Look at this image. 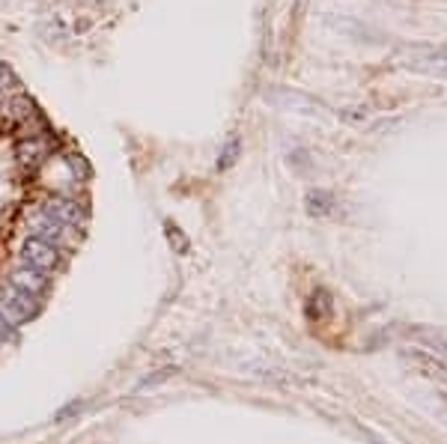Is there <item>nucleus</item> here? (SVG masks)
Instances as JSON below:
<instances>
[{
    "mask_svg": "<svg viewBox=\"0 0 447 444\" xmlns=\"http://www.w3.org/2000/svg\"><path fill=\"white\" fill-rule=\"evenodd\" d=\"M36 299H30V295L18 292L9 286V292H0V313L9 319V322H27L30 317L36 313Z\"/></svg>",
    "mask_w": 447,
    "mask_h": 444,
    "instance_id": "f03ea898",
    "label": "nucleus"
},
{
    "mask_svg": "<svg viewBox=\"0 0 447 444\" xmlns=\"http://www.w3.org/2000/svg\"><path fill=\"white\" fill-rule=\"evenodd\" d=\"M15 75H12V69H9L6 63H0V90H6V87H15Z\"/></svg>",
    "mask_w": 447,
    "mask_h": 444,
    "instance_id": "39448f33",
    "label": "nucleus"
},
{
    "mask_svg": "<svg viewBox=\"0 0 447 444\" xmlns=\"http://www.w3.org/2000/svg\"><path fill=\"white\" fill-rule=\"evenodd\" d=\"M45 218L57 221L60 227H78L84 221V212L75 200H66V197H54V200L45 203Z\"/></svg>",
    "mask_w": 447,
    "mask_h": 444,
    "instance_id": "7ed1b4c3",
    "label": "nucleus"
},
{
    "mask_svg": "<svg viewBox=\"0 0 447 444\" xmlns=\"http://www.w3.org/2000/svg\"><path fill=\"white\" fill-rule=\"evenodd\" d=\"M301 3H304V0H301Z\"/></svg>",
    "mask_w": 447,
    "mask_h": 444,
    "instance_id": "423d86ee",
    "label": "nucleus"
},
{
    "mask_svg": "<svg viewBox=\"0 0 447 444\" xmlns=\"http://www.w3.org/2000/svg\"><path fill=\"white\" fill-rule=\"evenodd\" d=\"M9 286L18 290V292H24V295H30V299H36V295H42L48 290V278H45V272H36V269H30V265H24V269L12 272Z\"/></svg>",
    "mask_w": 447,
    "mask_h": 444,
    "instance_id": "20e7f679",
    "label": "nucleus"
},
{
    "mask_svg": "<svg viewBox=\"0 0 447 444\" xmlns=\"http://www.w3.org/2000/svg\"><path fill=\"white\" fill-rule=\"evenodd\" d=\"M21 256H24V263L30 265V269H36V272H51L60 263L57 245H51L48 239H39V236H33V239H27L21 245Z\"/></svg>",
    "mask_w": 447,
    "mask_h": 444,
    "instance_id": "f257e3e1",
    "label": "nucleus"
}]
</instances>
